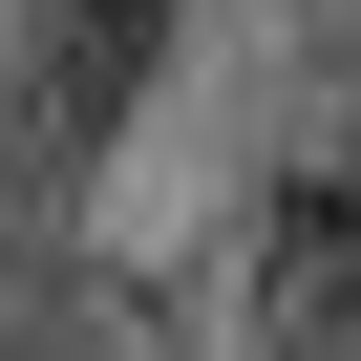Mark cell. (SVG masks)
I'll return each instance as SVG.
<instances>
[{"label": "cell", "instance_id": "6da1fadb", "mask_svg": "<svg viewBox=\"0 0 361 361\" xmlns=\"http://www.w3.org/2000/svg\"><path fill=\"white\" fill-rule=\"evenodd\" d=\"M149 43H170V0H64V22H43V85H22V128H43V170H85V149L128 128V85H149Z\"/></svg>", "mask_w": 361, "mask_h": 361}, {"label": "cell", "instance_id": "7a4b0ae2", "mask_svg": "<svg viewBox=\"0 0 361 361\" xmlns=\"http://www.w3.org/2000/svg\"><path fill=\"white\" fill-rule=\"evenodd\" d=\"M255 319H276V340H361V192H298V213H276Z\"/></svg>", "mask_w": 361, "mask_h": 361}]
</instances>
